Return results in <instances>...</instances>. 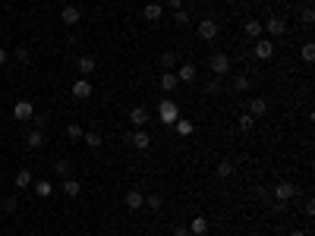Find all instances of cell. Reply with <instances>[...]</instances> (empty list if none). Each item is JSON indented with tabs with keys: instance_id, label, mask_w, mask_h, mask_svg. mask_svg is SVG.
I'll return each mask as SVG.
<instances>
[{
	"instance_id": "484cf974",
	"label": "cell",
	"mask_w": 315,
	"mask_h": 236,
	"mask_svg": "<svg viewBox=\"0 0 315 236\" xmlns=\"http://www.w3.org/2000/svg\"><path fill=\"white\" fill-rule=\"evenodd\" d=\"M161 66H164V73H167V69H173V66H177V54L164 51V54H161Z\"/></svg>"
},
{
	"instance_id": "7bdbcfd3",
	"label": "cell",
	"mask_w": 315,
	"mask_h": 236,
	"mask_svg": "<svg viewBox=\"0 0 315 236\" xmlns=\"http://www.w3.org/2000/svg\"><path fill=\"white\" fill-rule=\"evenodd\" d=\"M4 63H7V47L0 44V66H4Z\"/></svg>"
},
{
	"instance_id": "f6af8a7d",
	"label": "cell",
	"mask_w": 315,
	"mask_h": 236,
	"mask_svg": "<svg viewBox=\"0 0 315 236\" xmlns=\"http://www.w3.org/2000/svg\"><path fill=\"white\" fill-rule=\"evenodd\" d=\"M290 236H309L306 230H293V233H290Z\"/></svg>"
},
{
	"instance_id": "52a82bcc",
	"label": "cell",
	"mask_w": 315,
	"mask_h": 236,
	"mask_svg": "<svg viewBox=\"0 0 315 236\" xmlns=\"http://www.w3.org/2000/svg\"><path fill=\"white\" fill-rule=\"evenodd\" d=\"M252 54L259 57V60H271V57H274V44H271V38H259V41H255V47H252Z\"/></svg>"
},
{
	"instance_id": "e0dca14e",
	"label": "cell",
	"mask_w": 315,
	"mask_h": 236,
	"mask_svg": "<svg viewBox=\"0 0 315 236\" xmlns=\"http://www.w3.org/2000/svg\"><path fill=\"white\" fill-rule=\"evenodd\" d=\"M177 85H180V79H177V73H173V69L161 73V88H164V91H173Z\"/></svg>"
},
{
	"instance_id": "4316f807",
	"label": "cell",
	"mask_w": 315,
	"mask_h": 236,
	"mask_svg": "<svg viewBox=\"0 0 315 236\" xmlns=\"http://www.w3.org/2000/svg\"><path fill=\"white\" fill-rule=\"evenodd\" d=\"M173 129H177L180 136H192V133H195V126H192L189 120H177V123H173Z\"/></svg>"
},
{
	"instance_id": "5b68a950",
	"label": "cell",
	"mask_w": 315,
	"mask_h": 236,
	"mask_svg": "<svg viewBox=\"0 0 315 236\" xmlns=\"http://www.w3.org/2000/svg\"><path fill=\"white\" fill-rule=\"evenodd\" d=\"M195 32H199V38H202V41H215L218 35H221V26H218V19H202Z\"/></svg>"
},
{
	"instance_id": "ba28073f",
	"label": "cell",
	"mask_w": 315,
	"mask_h": 236,
	"mask_svg": "<svg viewBox=\"0 0 315 236\" xmlns=\"http://www.w3.org/2000/svg\"><path fill=\"white\" fill-rule=\"evenodd\" d=\"M69 91H73V98L85 101V98H88V94L95 91V88H91V82H88V79H76V82H73V88H69Z\"/></svg>"
},
{
	"instance_id": "60d3db41",
	"label": "cell",
	"mask_w": 315,
	"mask_h": 236,
	"mask_svg": "<svg viewBox=\"0 0 315 236\" xmlns=\"http://www.w3.org/2000/svg\"><path fill=\"white\" fill-rule=\"evenodd\" d=\"M32 123H35V129H44V123H48V120H44V116H32Z\"/></svg>"
},
{
	"instance_id": "83f0119b",
	"label": "cell",
	"mask_w": 315,
	"mask_h": 236,
	"mask_svg": "<svg viewBox=\"0 0 315 236\" xmlns=\"http://www.w3.org/2000/svg\"><path fill=\"white\" fill-rule=\"evenodd\" d=\"M218 176H221V180L233 176V161H221V164H218Z\"/></svg>"
},
{
	"instance_id": "7a4b0ae2",
	"label": "cell",
	"mask_w": 315,
	"mask_h": 236,
	"mask_svg": "<svg viewBox=\"0 0 315 236\" xmlns=\"http://www.w3.org/2000/svg\"><path fill=\"white\" fill-rule=\"evenodd\" d=\"M262 29L271 35V38H284V35H287V19L284 16H268L262 22Z\"/></svg>"
},
{
	"instance_id": "d6986e66",
	"label": "cell",
	"mask_w": 315,
	"mask_h": 236,
	"mask_svg": "<svg viewBox=\"0 0 315 236\" xmlns=\"http://www.w3.org/2000/svg\"><path fill=\"white\" fill-rule=\"evenodd\" d=\"M249 113H252V116H265V113H268V98H252Z\"/></svg>"
},
{
	"instance_id": "cb8c5ba5",
	"label": "cell",
	"mask_w": 315,
	"mask_h": 236,
	"mask_svg": "<svg viewBox=\"0 0 315 236\" xmlns=\"http://www.w3.org/2000/svg\"><path fill=\"white\" fill-rule=\"evenodd\" d=\"M189 233H195V236H202L205 230H208V220L205 217H195V220H189V227H186Z\"/></svg>"
},
{
	"instance_id": "f35d334b",
	"label": "cell",
	"mask_w": 315,
	"mask_h": 236,
	"mask_svg": "<svg viewBox=\"0 0 315 236\" xmlns=\"http://www.w3.org/2000/svg\"><path fill=\"white\" fill-rule=\"evenodd\" d=\"M205 88H208V94H218V91H221V82H218V76H215L212 82H208V85H205Z\"/></svg>"
},
{
	"instance_id": "b9f144b4",
	"label": "cell",
	"mask_w": 315,
	"mask_h": 236,
	"mask_svg": "<svg viewBox=\"0 0 315 236\" xmlns=\"http://www.w3.org/2000/svg\"><path fill=\"white\" fill-rule=\"evenodd\" d=\"M167 7L170 10H183V0H167Z\"/></svg>"
},
{
	"instance_id": "74e56055",
	"label": "cell",
	"mask_w": 315,
	"mask_h": 236,
	"mask_svg": "<svg viewBox=\"0 0 315 236\" xmlns=\"http://www.w3.org/2000/svg\"><path fill=\"white\" fill-rule=\"evenodd\" d=\"M299 19L306 22V26H312V22H315V13H312V7H306V10H302V13H299Z\"/></svg>"
},
{
	"instance_id": "603a6c76",
	"label": "cell",
	"mask_w": 315,
	"mask_h": 236,
	"mask_svg": "<svg viewBox=\"0 0 315 236\" xmlns=\"http://www.w3.org/2000/svg\"><path fill=\"white\" fill-rule=\"evenodd\" d=\"M32 189H35V195H41V198H48V195L54 192V186H51L48 180H38V183H32Z\"/></svg>"
},
{
	"instance_id": "8fae6325",
	"label": "cell",
	"mask_w": 315,
	"mask_h": 236,
	"mask_svg": "<svg viewBox=\"0 0 315 236\" xmlns=\"http://www.w3.org/2000/svg\"><path fill=\"white\" fill-rule=\"evenodd\" d=\"M123 202H126V208H133V211H139V208H142V205H145V195H142V192H139V189H130V192H126V195H123Z\"/></svg>"
},
{
	"instance_id": "3957f363",
	"label": "cell",
	"mask_w": 315,
	"mask_h": 236,
	"mask_svg": "<svg viewBox=\"0 0 315 236\" xmlns=\"http://www.w3.org/2000/svg\"><path fill=\"white\" fill-rule=\"evenodd\" d=\"M208 69H212V76H227L230 73V57L227 54H212V60H208Z\"/></svg>"
},
{
	"instance_id": "44dd1931",
	"label": "cell",
	"mask_w": 315,
	"mask_h": 236,
	"mask_svg": "<svg viewBox=\"0 0 315 236\" xmlns=\"http://www.w3.org/2000/svg\"><path fill=\"white\" fill-rule=\"evenodd\" d=\"M177 79H180V82H192V79H195V66H192V63H183V66L177 69Z\"/></svg>"
},
{
	"instance_id": "9c48e42d",
	"label": "cell",
	"mask_w": 315,
	"mask_h": 236,
	"mask_svg": "<svg viewBox=\"0 0 315 236\" xmlns=\"http://www.w3.org/2000/svg\"><path fill=\"white\" fill-rule=\"evenodd\" d=\"M76 69H79V76H82V79H88L91 73H95V57H91V54L79 57V60H76Z\"/></svg>"
},
{
	"instance_id": "f546056e",
	"label": "cell",
	"mask_w": 315,
	"mask_h": 236,
	"mask_svg": "<svg viewBox=\"0 0 315 236\" xmlns=\"http://www.w3.org/2000/svg\"><path fill=\"white\" fill-rule=\"evenodd\" d=\"M82 142H85L88 148H98V145H101V136H98V133H82Z\"/></svg>"
},
{
	"instance_id": "bcb514c9",
	"label": "cell",
	"mask_w": 315,
	"mask_h": 236,
	"mask_svg": "<svg viewBox=\"0 0 315 236\" xmlns=\"http://www.w3.org/2000/svg\"><path fill=\"white\" fill-rule=\"evenodd\" d=\"M189 236H195V233H189Z\"/></svg>"
},
{
	"instance_id": "ab89813d",
	"label": "cell",
	"mask_w": 315,
	"mask_h": 236,
	"mask_svg": "<svg viewBox=\"0 0 315 236\" xmlns=\"http://www.w3.org/2000/svg\"><path fill=\"white\" fill-rule=\"evenodd\" d=\"M4 211H16V198H4Z\"/></svg>"
},
{
	"instance_id": "7c38bea8",
	"label": "cell",
	"mask_w": 315,
	"mask_h": 236,
	"mask_svg": "<svg viewBox=\"0 0 315 236\" xmlns=\"http://www.w3.org/2000/svg\"><path fill=\"white\" fill-rule=\"evenodd\" d=\"M243 32H246L252 41H259L265 29H262V22H259V19H246V22H243Z\"/></svg>"
},
{
	"instance_id": "f1b7e54d",
	"label": "cell",
	"mask_w": 315,
	"mask_h": 236,
	"mask_svg": "<svg viewBox=\"0 0 315 236\" xmlns=\"http://www.w3.org/2000/svg\"><path fill=\"white\" fill-rule=\"evenodd\" d=\"M268 205H271V214H274V217H284V214H287V202H274V198H271Z\"/></svg>"
},
{
	"instance_id": "d4e9b609",
	"label": "cell",
	"mask_w": 315,
	"mask_h": 236,
	"mask_svg": "<svg viewBox=\"0 0 315 236\" xmlns=\"http://www.w3.org/2000/svg\"><path fill=\"white\" fill-rule=\"evenodd\" d=\"M237 126H240V133H249V129L255 126V116H252V113H240V120H237Z\"/></svg>"
},
{
	"instance_id": "7402d4cb",
	"label": "cell",
	"mask_w": 315,
	"mask_h": 236,
	"mask_svg": "<svg viewBox=\"0 0 315 236\" xmlns=\"http://www.w3.org/2000/svg\"><path fill=\"white\" fill-rule=\"evenodd\" d=\"M230 88H233V91H249V76L237 73V76H233V82H230Z\"/></svg>"
},
{
	"instance_id": "6da1fadb",
	"label": "cell",
	"mask_w": 315,
	"mask_h": 236,
	"mask_svg": "<svg viewBox=\"0 0 315 236\" xmlns=\"http://www.w3.org/2000/svg\"><path fill=\"white\" fill-rule=\"evenodd\" d=\"M158 120L164 123V126H173L180 120V107H177V101H170V98H161L158 104Z\"/></svg>"
},
{
	"instance_id": "836d02e7",
	"label": "cell",
	"mask_w": 315,
	"mask_h": 236,
	"mask_svg": "<svg viewBox=\"0 0 315 236\" xmlns=\"http://www.w3.org/2000/svg\"><path fill=\"white\" fill-rule=\"evenodd\" d=\"M302 60H306V63L315 60V44H312V41H309V44H302Z\"/></svg>"
},
{
	"instance_id": "ee69618b",
	"label": "cell",
	"mask_w": 315,
	"mask_h": 236,
	"mask_svg": "<svg viewBox=\"0 0 315 236\" xmlns=\"http://www.w3.org/2000/svg\"><path fill=\"white\" fill-rule=\"evenodd\" d=\"M173 236H189V230H186V227H177V230H173Z\"/></svg>"
},
{
	"instance_id": "277c9868",
	"label": "cell",
	"mask_w": 315,
	"mask_h": 236,
	"mask_svg": "<svg viewBox=\"0 0 315 236\" xmlns=\"http://www.w3.org/2000/svg\"><path fill=\"white\" fill-rule=\"evenodd\" d=\"M271 198H274V202H293V198H296V186L293 183H277L274 189H271Z\"/></svg>"
},
{
	"instance_id": "d6a6232c",
	"label": "cell",
	"mask_w": 315,
	"mask_h": 236,
	"mask_svg": "<svg viewBox=\"0 0 315 236\" xmlns=\"http://www.w3.org/2000/svg\"><path fill=\"white\" fill-rule=\"evenodd\" d=\"M173 22H177V26H189V13H186V10H173Z\"/></svg>"
},
{
	"instance_id": "9a60e30c",
	"label": "cell",
	"mask_w": 315,
	"mask_h": 236,
	"mask_svg": "<svg viewBox=\"0 0 315 236\" xmlns=\"http://www.w3.org/2000/svg\"><path fill=\"white\" fill-rule=\"evenodd\" d=\"M142 16H145L148 22H158L161 16H164V7H161V4H145V10H142Z\"/></svg>"
},
{
	"instance_id": "8d00e7d4",
	"label": "cell",
	"mask_w": 315,
	"mask_h": 236,
	"mask_svg": "<svg viewBox=\"0 0 315 236\" xmlns=\"http://www.w3.org/2000/svg\"><path fill=\"white\" fill-rule=\"evenodd\" d=\"M54 173H60V176H69V164H66V161L60 158V161L54 164Z\"/></svg>"
},
{
	"instance_id": "4dcf8cb0",
	"label": "cell",
	"mask_w": 315,
	"mask_h": 236,
	"mask_svg": "<svg viewBox=\"0 0 315 236\" xmlns=\"http://www.w3.org/2000/svg\"><path fill=\"white\" fill-rule=\"evenodd\" d=\"M13 57H16L19 63H29V60H32V51H29V47H16V51H13Z\"/></svg>"
},
{
	"instance_id": "ffe728a7",
	"label": "cell",
	"mask_w": 315,
	"mask_h": 236,
	"mask_svg": "<svg viewBox=\"0 0 315 236\" xmlns=\"http://www.w3.org/2000/svg\"><path fill=\"white\" fill-rule=\"evenodd\" d=\"M13 183H16V189H29V186L35 183V180H32V170H16Z\"/></svg>"
},
{
	"instance_id": "4fadbf2b",
	"label": "cell",
	"mask_w": 315,
	"mask_h": 236,
	"mask_svg": "<svg viewBox=\"0 0 315 236\" xmlns=\"http://www.w3.org/2000/svg\"><path fill=\"white\" fill-rule=\"evenodd\" d=\"M60 19L66 22V26H76V22L82 19V13H79V7H69V4H66V7L60 10Z\"/></svg>"
},
{
	"instance_id": "30bf717a",
	"label": "cell",
	"mask_w": 315,
	"mask_h": 236,
	"mask_svg": "<svg viewBox=\"0 0 315 236\" xmlns=\"http://www.w3.org/2000/svg\"><path fill=\"white\" fill-rule=\"evenodd\" d=\"M130 123H133V126H136V129H142V126H145V123H148V110H145V107H142V104H136V107H133V110H130Z\"/></svg>"
},
{
	"instance_id": "1f68e13d",
	"label": "cell",
	"mask_w": 315,
	"mask_h": 236,
	"mask_svg": "<svg viewBox=\"0 0 315 236\" xmlns=\"http://www.w3.org/2000/svg\"><path fill=\"white\" fill-rule=\"evenodd\" d=\"M145 205H148L151 211H161V205H164V198H161V195H145Z\"/></svg>"
},
{
	"instance_id": "ac0fdd59",
	"label": "cell",
	"mask_w": 315,
	"mask_h": 236,
	"mask_svg": "<svg viewBox=\"0 0 315 236\" xmlns=\"http://www.w3.org/2000/svg\"><path fill=\"white\" fill-rule=\"evenodd\" d=\"M130 142H133V148H139V151H145L148 145H151V136L148 133H142V129H139L136 136H130Z\"/></svg>"
},
{
	"instance_id": "5bb4252c",
	"label": "cell",
	"mask_w": 315,
	"mask_h": 236,
	"mask_svg": "<svg viewBox=\"0 0 315 236\" xmlns=\"http://www.w3.org/2000/svg\"><path fill=\"white\" fill-rule=\"evenodd\" d=\"M26 145L29 148H41L44 145V129H29L26 133Z\"/></svg>"
},
{
	"instance_id": "8992f818",
	"label": "cell",
	"mask_w": 315,
	"mask_h": 236,
	"mask_svg": "<svg viewBox=\"0 0 315 236\" xmlns=\"http://www.w3.org/2000/svg\"><path fill=\"white\" fill-rule=\"evenodd\" d=\"M13 116H16L19 123L32 120V116H35V104H32V101H16V104H13Z\"/></svg>"
},
{
	"instance_id": "e575fe53",
	"label": "cell",
	"mask_w": 315,
	"mask_h": 236,
	"mask_svg": "<svg viewBox=\"0 0 315 236\" xmlns=\"http://www.w3.org/2000/svg\"><path fill=\"white\" fill-rule=\"evenodd\" d=\"M66 136H69V139H82V126H79V123H69V126H66Z\"/></svg>"
},
{
	"instance_id": "d590c367",
	"label": "cell",
	"mask_w": 315,
	"mask_h": 236,
	"mask_svg": "<svg viewBox=\"0 0 315 236\" xmlns=\"http://www.w3.org/2000/svg\"><path fill=\"white\" fill-rule=\"evenodd\" d=\"M255 198H259L262 205H268V202H271V195H268V189H265V186H255Z\"/></svg>"
},
{
	"instance_id": "2e32d148",
	"label": "cell",
	"mask_w": 315,
	"mask_h": 236,
	"mask_svg": "<svg viewBox=\"0 0 315 236\" xmlns=\"http://www.w3.org/2000/svg\"><path fill=\"white\" fill-rule=\"evenodd\" d=\"M79 192H82V183H79V180H73V176H66V180H63V195L76 198Z\"/></svg>"
}]
</instances>
